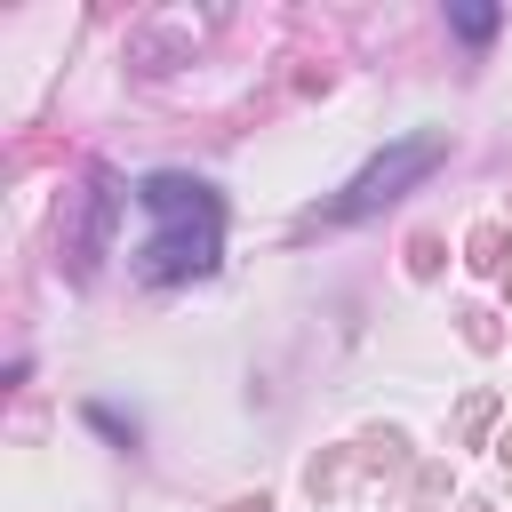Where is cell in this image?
<instances>
[{
  "label": "cell",
  "instance_id": "cell-1",
  "mask_svg": "<svg viewBox=\"0 0 512 512\" xmlns=\"http://www.w3.org/2000/svg\"><path fill=\"white\" fill-rule=\"evenodd\" d=\"M136 200H144V216H152V232H144V272H152V280H192V272L216 264L224 216H216V192H208V184H192V176H152Z\"/></svg>",
  "mask_w": 512,
  "mask_h": 512
},
{
  "label": "cell",
  "instance_id": "cell-2",
  "mask_svg": "<svg viewBox=\"0 0 512 512\" xmlns=\"http://www.w3.org/2000/svg\"><path fill=\"white\" fill-rule=\"evenodd\" d=\"M432 160H440V144H432V136H416V144H400L392 160H376V168H368V176L352 184V200H344V208H376V200H392V184H408V176H424Z\"/></svg>",
  "mask_w": 512,
  "mask_h": 512
},
{
  "label": "cell",
  "instance_id": "cell-3",
  "mask_svg": "<svg viewBox=\"0 0 512 512\" xmlns=\"http://www.w3.org/2000/svg\"><path fill=\"white\" fill-rule=\"evenodd\" d=\"M456 32H464V40H488L496 16H488V8H456Z\"/></svg>",
  "mask_w": 512,
  "mask_h": 512
}]
</instances>
